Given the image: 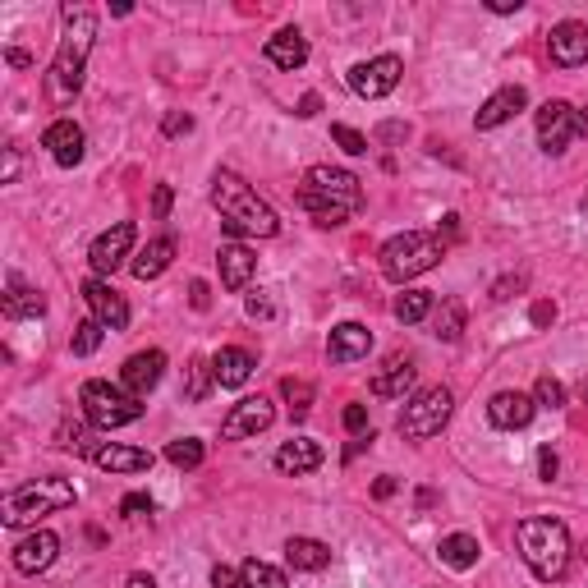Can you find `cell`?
<instances>
[{"mask_svg":"<svg viewBox=\"0 0 588 588\" xmlns=\"http://www.w3.org/2000/svg\"><path fill=\"white\" fill-rule=\"evenodd\" d=\"M60 19H65V42H60L56 60L46 69V97L56 106H69L83 88V69H88V51L92 37H97V14L88 5H65Z\"/></svg>","mask_w":588,"mask_h":588,"instance_id":"6da1fadb","label":"cell"},{"mask_svg":"<svg viewBox=\"0 0 588 588\" xmlns=\"http://www.w3.org/2000/svg\"><path fill=\"white\" fill-rule=\"evenodd\" d=\"M212 207L221 212L226 235H235V239H244V235L249 239H272V235H281V216L262 203L258 193L239 180L235 170H216L212 175Z\"/></svg>","mask_w":588,"mask_h":588,"instance_id":"7a4b0ae2","label":"cell"},{"mask_svg":"<svg viewBox=\"0 0 588 588\" xmlns=\"http://www.w3.org/2000/svg\"><path fill=\"white\" fill-rule=\"evenodd\" d=\"M515 543H520V556L543 584H556L570 570V529L561 520H552V515L520 520L515 524Z\"/></svg>","mask_w":588,"mask_h":588,"instance_id":"3957f363","label":"cell"},{"mask_svg":"<svg viewBox=\"0 0 588 588\" xmlns=\"http://www.w3.org/2000/svg\"><path fill=\"white\" fill-rule=\"evenodd\" d=\"M446 258V244H441V235H423V230H405V235L386 239L382 244V276L386 281H414V276L432 272L437 262Z\"/></svg>","mask_w":588,"mask_h":588,"instance_id":"277c9868","label":"cell"},{"mask_svg":"<svg viewBox=\"0 0 588 588\" xmlns=\"http://www.w3.org/2000/svg\"><path fill=\"white\" fill-rule=\"evenodd\" d=\"M74 506V483L69 478H37V483L19 487L5 497V524L10 529H28V524L56 515V510Z\"/></svg>","mask_w":588,"mask_h":588,"instance_id":"5b68a950","label":"cell"},{"mask_svg":"<svg viewBox=\"0 0 588 588\" xmlns=\"http://www.w3.org/2000/svg\"><path fill=\"white\" fill-rule=\"evenodd\" d=\"M79 400H83V414H88V423H92V428H102V432L129 428V423L143 419V405H138V396H129V391H120V386H111V382H83Z\"/></svg>","mask_w":588,"mask_h":588,"instance_id":"8992f818","label":"cell"},{"mask_svg":"<svg viewBox=\"0 0 588 588\" xmlns=\"http://www.w3.org/2000/svg\"><path fill=\"white\" fill-rule=\"evenodd\" d=\"M451 409H455L451 391H446V386H428V391H419V396L405 405V414H400V437H409V441L437 437V432L451 423Z\"/></svg>","mask_w":588,"mask_h":588,"instance_id":"52a82bcc","label":"cell"},{"mask_svg":"<svg viewBox=\"0 0 588 588\" xmlns=\"http://www.w3.org/2000/svg\"><path fill=\"white\" fill-rule=\"evenodd\" d=\"M584 129H588V120L570 102H543L538 106V143H543V152H552V157L556 152H566Z\"/></svg>","mask_w":588,"mask_h":588,"instance_id":"ba28073f","label":"cell"},{"mask_svg":"<svg viewBox=\"0 0 588 588\" xmlns=\"http://www.w3.org/2000/svg\"><path fill=\"white\" fill-rule=\"evenodd\" d=\"M400 74H405V60L400 56H373L350 69V88L359 92L363 102H377V97L400 88Z\"/></svg>","mask_w":588,"mask_h":588,"instance_id":"9c48e42d","label":"cell"},{"mask_svg":"<svg viewBox=\"0 0 588 588\" xmlns=\"http://www.w3.org/2000/svg\"><path fill=\"white\" fill-rule=\"evenodd\" d=\"M134 221H115L111 230H102V235L92 239V249H88V262H92V272L97 276H111L115 267H125L129 253H134Z\"/></svg>","mask_w":588,"mask_h":588,"instance_id":"30bf717a","label":"cell"},{"mask_svg":"<svg viewBox=\"0 0 588 588\" xmlns=\"http://www.w3.org/2000/svg\"><path fill=\"white\" fill-rule=\"evenodd\" d=\"M276 423V405L267 396H244L235 409L226 414L221 423V441H244V437H258Z\"/></svg>","mask_w":588,"mask_h":588,"instance_id":"8fae6325","label":"cell"},{"mask_svg":"<svg viewBox=\"0 0 588 588\" xmlns=\"http://www.w3.org/2000/svg\"><path fill=\"white\" fill-rule=\"evenodd\" d=\"M304 189L322 193V198H331V203H340V207H350V212H359V207H363V184L354 180L350 170H340V166H313L304 175Z\"/></svg>","mask_w":588,"mask_h":588,"instance_id":"7c38bea8","label":"cell"},{"mask_svg":"<svg viewBox=\"0 0 588 588\" xmlns=\"http://www.w3.org/2000/svg\"><path fill=\"white\" fill-rule=\"evenodd\" d=\"M83 299H88L92 317H97L106 331H125L129 327V304L120 299V290H115L111 281H102V276L83 281Z\"/></svg>","mask_w":588,"mask_h":588,"instance_id":"4fadbf2b","label":"cell"},{"mask_svg":"<svg viewBox=\"0 0 588 588\" xmlns=\"http://www.w3.org/2000/svg\"><path fill=\"white\" fill-rule=\"evenodd\" d=\"M547 56H552V65H561V69L584 65L588 60V23H579V19L556 23L552 37H547Z\"/></svg>","mask_w":588,"mask_h":588,"instance_id":"5bb4252c","label":"cell"},{"mask_svg":"<svg viewBox=\"0 0 588 588\" xmlns=\"http://www.w3.org/2000/svg\"><path fill=\"white\" fill-rule=\"evenodd\" d=\"M56 556H60V538L51 529H37L14 547V570H19V575H42Z\"/></svg>","mask_w":588,"mask_h":588,"instance_id":"9a60e30c","label":"cell"},{"mask_svg":"<svg viewBox=\"0 0 588 588\" xmlns=\"http://www.w3.org/2000/svg\"><path fill=\"white\" fill-rule=\"evenodd\" d=\"M161 373H166V354L143 350V354H134V359H125V368H120V386H125L129 396L143 400L147 391L161 382Z\"/></svg>","mask_w":588,"mask_h":588,"instance_id":"2e32d148","label":"cell"},{"mask_svg":"<svg viewBox=\"0 0 588 588\" xmlns=\"http://www.w3.org/2000/svg\"><path fill=\"white\" fill-rule=\"evenodd\" d=\"M524 106H529V92H524L520 83H510V88H497L483 106H478L474 129H497V125H506V120H515Z\"/></svg>","mask_w":588,"mask_h":588,"instance_id":"e0dca14e","label":"cell"},{"mask_svg":"<svg viewBox=\"0 0 588 588\" xmlns=\"http://www.w3.org/2000/svg\"><path fill=\"white\" fill-rule=\"evenodd\" d=\"M42 147H51L56 166L74 170V166L83 161V147H88V138H83V129L74 125V120H56V125L42 134Z\"/></svg>","mask_w":588,"mask_h":588,"instance_id":"ac0fdd59","label":"cell"},{"mask_svg":"<svg viewBox=\"0 0 588 588\" xmlns=\"http://www.w3.org/2000/svg\"><path fill=\"white\" fill-rule=\"evenodd\" d=\"M533 396H524V391H497V396L487 400V419L497 423V428L515 432V428H529L533 419Z\"/></svg>","mask_w":588,"mask_h":588,"instance_id":"d6986e66","label":"cell"},{"mask_svg":"<svg viewBox=\"0 0 588 588\" xmlns=\"http://www.w3.org/2000/svg\"><path fill=\"white\" fill-rule=\"evenodd\" d=\"M373 350V331L359 327V322H340L327 340V359L331 363H354V359H368Z\"/></svg>","mask_w":588,"mask_h":588,"instance_id":"ffe728a7","label":"cell"},{"mask_svg":"<svg viewBox=\"0 0 588 588\" xmlns=\"http://www.w3.org/2000/svg\"><path fill=\"white\" fill-rule=\"evenodd\" d=\"M92 464H97V469H106V474H143V469H152V451H138V446L106 441V446H97Z\"/></svg>","mask_w":588,"mask_h":588,"instance_id":"44dd1931","label":"cell"},{"mask_svg":"<svg viewBox=\"0 0 588 588\" xmlns=\"http://www.w3.org/2000/svg\"><path fill=\"white\" fill-rule=\"evenodd\" d=\"M216 267H221V285L226 290H244V285L253 281V272H258V258H253L244 244H221V253H216Z\"/></svg>","mask_w":588,"mask_h":588,"instance_id":"7402d4cb","label":"cell"},{"mask_svg":"<svg viewBox=\"0 0 588 588\" xmlns=\"http://www.w3.org/2000/svg\"><path fill=\"white\" fill-rule=\"evenodd\" d=\"M253 368H258V359H253L249 350H239V345H226V350H216L212 354V377L216 386H244L253 377Z\"/></svg>","mask_w":588,"mask_h":588,"instance_id":"603a6c76","label":"cell"},{"mask_svg":"<svg viewBox=\"0 0 588 588\" xmlns=\"http://www.w3.org/2000/svg\"><path fill=\"white\" fill-rule=\"evenodd\" d=\"M322 460H327V455H322V446H317L313 437H294L276 451V469H281V474H294V478L322 469Z\"/></svg>","mask_w":588,"mask_h":588,"instance_id":"cb8c5ba5","label":"cell"},{"mask_svg":"<svg viewBox=\"0 0 588 588\" xmlns=\"http://www.w3.org/2000/svg\"><path fill=\"white\" fill-rule=\"evenodd\" d=\"M262 56L272 60L276 69H299V65L308 60V37L299 33V28H281L276 37H267Z\"/></svg>","mask_w":588,"mask_h":588,"instance_id":"d4e9b609","label":"cell"},{"mask_svg":"<svg viewBox=\"0 0 588 588\" xmlns=\"http://www.w3.org/2000/svg\"><path fill=\"white\" fill-rule=\"evenodd\" d=\"M170 262H175V239L170 235H157L147 249L134 253V262H129V272L138 276V281H157L161 272H166Z\"/></svg>","mask_w":588,"mask_h":588,"instance_id":"484cf974","label":"cell"},{"mask_svg":"<svg viewBox=\"0 0 588 588\" xmlns=\"http://www.w3.org/2000/svg\"><path fill=\"white\" fill-rule=\"evenodd\" d=\"M409 386H414V363H409V359H391L382 373L373 377V396H382V400H405Z\"/></svg>","mask_w":588,"mask_h":588,"instance_id":"4316f807","label":"cell"},{"mask_svg":"<svg viewBox=\"0 0 588 588\" xmlns=\"http://www.w3.org/2000/svg\"><path fill=\"white\" fill-rule=\"evenodd\" d=\"M285 561H290L294 570H327L331 547L317 543V538H290V543H285Z\"/></svg>","mask_w":588,"mask_h":588,"instance_id":"83f0119b","label":"cell"},{"mask_svg":"<svg viewBox=\"0 0 588 588\" xmlns=\"http://www.w3.org/2000/svg\"><path fill=\"white\" fill-rule=\"evenodd\" d=\"M46 313V299L37 290H28V285L19 281V276L10 272V294H5V317L10 322H23V317H42Z\"/></svg>","mask_w":588,"mask_h":588,"instance_id":"f1b7e54d","label":"cell"},{"mask_svg":"<svg viewBox=\"0 0 588 588\" xmlns=\"http://www.w3.org/2000/svg\"><path fill=\"white\" fill-rule=\"evenodd\" d=\"M294 198H299V207H304L308 216H313L317 226H345V221H350V207H340V203H331V198H322V193H313V189H299L294 193Z\"/></svg>","mask_w":588,"mask_h":588,"instance_id":"f546056e","label":"cell"},{"mask_svg":"<svg viewBox=\"0 0 588 588\" xmlns=\"http://www.w3.org/2000/svg\"><path fill=\"white\" fill-rule=\"evenodd\" d=\"M437 552H441V561H446L451 570H474L483 547H478L474 533H451V538H441Z\"/></svg>","mask_w":588,"mask_h":588,"instance_id":"4dcf8cb0","label":"cell"},{"mask_svg":"<svg viewBox=\"0 0 588 588\" xmlns=\"http://www.w3.org/2000/svg\"><path fill=\"white\" fill-rule=\"evenodd\" d=\"M432 336L446 340V345L464 336V304L460 299H441V308H432Z\"/></svg>","mask_w":588,"mask_h":588,"instance_id":"1f68e13d","label":"cell"},{"mask_svg":"<svg viewBox=\"0 0 588 588\" xmlns=\"http://www.w3.org/2000/svg\"><path fill=\"white\" fill-rule=\"evenodd\" d=\"M437 308V299H432V290H405L396 299V317L405 322V327H414V322H423V317Z\"/></svg>","mask_w":588,"mask_h":588,"instance_id":"d6a6232c","label":"cell"},{"mask_svg":"<svg viewBox=\"0 0 588 588\" xmlns=\"http://www.w3.org/2000/svg\"><path fill=\"white\" fill-rule=\"evenodd\" d=\"M102 336H106V327L97 322V317H88V322H79V327H74V336H69V350L79 354V359H88V354H97Z\"/></svg>","mask_w":588,"mask_h":588,"instance_id":"836d02e7","label":"cell"},{"mask_svg":"<svg viewBox=\"0 0 588 588\" xmlns=\"http://www.w3.org/2000/svg\"><path fill=\"white\" fill-rule=\"evenodd\" d=\"M203 441L198 437H180V441H170L166 446V460L175 464V469H198V464H203Z\"/></svg>","mask_w":588,"mask_h":588,"instance_id":"e575fe53","label":"cell"},{"mask_svg":"<svg viewBox=\"0 0 588 588\" xmlns=\"http://www.w3.org/2000/svg\"><path fill=\"white\" fill-rule=\"evenodd\" d=\"M244 584H249V588H290L281 570L267 566V561H258V556H249V561H244Z\"/></svg>","mask_w":588,"mask_h":588,"instance_id":"d590c367","label":"cell"},{"mask_svg":"<svg viewBox=\"0 0 588 588\" xmlns=\"http://www.w3.org/2000/svg\"><path fill=\"white\" fill-rule=\"evenodd\" d=\"M281 391H285V400H290V414H294V419H304L308 409H313V386H308V382H294V377H285Z\"/></svg>","mask_w":588,"mask_h":588,"instance_id":"8d00e7d4","label":"cell"},{"mask_svg":"<svg viewBox=\"0 0 588 588\" xmlns=\"http://www.w3.org/2000/svg\"><path fill=\"white\" fill-rule=\"evenodd\" d=\"M533 405L561 409V405H566V386L556 382V377H538V386H533Z\"/></svg>","mask_w":588,"mask_h":588,"instance_id":"74e56055","label":"cell"},{"mask_svg":"<svg viewBox=\"0 0 588 588\" xmlns=\"http://www.w3.org/2000/svg\"><path fill=\"white\" fill-rule=\"evenodd\" d=\"M212 363H193V373H189V400H207V391H212Z\"/></svg>","mask_w":588,"mask_h":588,"instance_id":"f35d334b","label":"cell"},{"mask_svg":"<svg viewBox=\"0 0 588 588\" xmlns=\"http://www.w3.org/2000/svg\"><path fill=\"white\" fill-rule=\"evenodd\" d=\"M60 446H65V451H79V455H97V446L88 441V432H83L79 423H65V428H60Z\"/></svg>","mask_w":588,"mask_h":588,"instance_id":"ab89813d","label":"cell"},{"mask_svg":"<svg viewBox=\"0 0 588 588\" xmlns=\"http://www.w3.org/2000/svg\"><path fill=\"white\" fill-rule=\"evenodd\" d=\"M331 138H336L350 157H363V152H368V138H363L359 129H350V125H331Z\"/></svg>","mask_w":588,"mask_h":588,"instance_id":"60d3db41","label":"cell"},{"mask_svg":"<svg viewBox=\"0 0 588 588\" xmlns=\"http://www.w3.org/2000/svg\"><path fill=\"white\" fill-rule=\"evenodd\" d=\"M212 588H249V584H244V570H235V566H212Z\"/></svg>","mask_w":588,"mask_h":588,"instance_id":"b9f144b4","label":"cell"},{"mask_svg":"<svg viewBox=\"0 0 588 588\" xmlns=\"http://www.w3.org/2000/svg\"><path fill=\"white\" fill-rule=\"evenodd\" d=\"M193 129V115H184V111H170L166 120H161V134L166 138H180V134H189Z\"/></svg>","mask_w":588,"mask_h":588,"instance_id":"7bdbcfd3","label":"cell"},{"mask_svg":"<svg viewBox=\"0 0 588 588\" xmlns=\"http://www.w3.org/2000/svg\"><path fill=\"white\" fill-rule=\"evenodd\" d=\"M345 428H350L354 437H368V432H373V428H368V409H363V405H345Z\"/></svg>","mask_w":588,"mask_h":588,"instance_id":"ee69618b","label":"cell"},{"mask_svg":"<svg viewBox=\"0 0 588 588\" xmlns=\"http://www.w3.org/2000/svg\"><path fill=\"white\" fill-rule=\"evenodd\" d=\"M120 515H152V497H147V492H129V497L120 501Z\"/></svg>","mask_w":588,"mask_h":588,"instance_id":"f6af8a7d","label":"cell"},{"mask_svg":"<svg viewBox=\"0 0 588 588\" xmlns=\"http://www.w3.org/2000/svg\"><path fill=\"white\" fill-rule=\"evenodd\" d=\"M244 308H249V317H262V322H267V317H276V304L272 299H267V294H249V299H244Z\"/></svg>","mask_w":588,"mask_h":588,"instance_id":"bcb514c9","label":"cell"},{"mask_svg":"<svg viewBox=\"0 0 588 588\" xmlns=\"http://www.w3.org/2000/svg\"><path fill=\"white\" fill-rule=\"evenodd\" d=\"M170 198H175L170 184H157V193H152V216H157V221H166L170 216Z\"/></svg>","mask_w":588,"mask_h":588,"instance_id":"7dc6e473","label":"cell"},{"mask_svg":"<svg viewBox=\"0 0 588 588\" xmlns=\"http://www.w3.org/2000/svg\"><path fill=\"white\" fill-rule=\"evenodd\" d=\"M189 304L198 308V313H207V308H212V290H207V281H193L189 285Z\"/></svg>","mask_w":588,"mask_h":588,"instance_id":"c3c4849f","label":"cell"},{"mask_svg":"<svg viewBox=\"0 0 588 588\" xmlns=\"http://www.w3.org/2000/svg\"><path fill=\"white\" fill-rule=\"evenodd\" d=\"M552 322H556V304H547V299L533 304V327H552Z\"/></svg>","mask_w":588,"mask_h":588,"instance_id":"681fc988","label":"cell"},{"mask_svg":"<svg viewBox=\"0 0 588 588\" xmlns=\"http://www.w3.org/2000/svg\"><path fill=\"white\" fill-rule=\"evenodd\" d=\"M510 290H524V276H506L492 285V299H510Z\"/></svg>","mask_w":588,"mask_h":588,"instance_id":"f907efd6","label":"cell"},{"mask_svg":"<svg viewBox=\"0 0 588 588\" xmlns=\"http://www.w3.org/2000/svg\"><path fill=\"white\" fill-rule=\"evenodd\" d=\"M317 111H322V97H317V92H304V97H299V111H294V115H304V120H308V115H317Z\"/></svg>","mask_w":588,"mask_h":588,"instance_id":"816d5d0a","label":"cell"},{"mask_svg":"<svg viewBox=\"0 0 588 588\" xmlns=\"http://www.w3.org/2000/svg\"><path fill=\"white\" fill-rule=\"evenodd\" d=\"M14 175H19V152L10 147V152H5V170H0V180L14 184Z\"/></svg>","mask_w":588,"mask_h":588,"instance_id":"f5cc1de1","label":"cell"},{"mask_svg":"<svg viewBox=\"0 0 588 588\" xmlns=\"http://www.w3.org/2000/svg\"><path fill=\"white\" fill-rule=\"evenodd\" d=\"M538 469H543V478H547V483H552V478H556V455L547 451V446H543V451H538Z\"/></svg>","mask_w":588,"mask_h":588,"instance_id":"db71d44e","label":"cell"},{"mask_svg":"<svg viewBox=\"0 0 588 588\" xmlns=\"http://www.w3.org/2000/svg\"><path fill=\"white\" fill-rule=\"evenodd\" d=\"M373 497H377V501L396 497V478H377V483H373Z\"/></svg>","mask_w":588,"mask_h":588,"instance_id":"11a10c76","label":"cell"},{"mask_svg":"<svg viewBox=\"0 0 588 588\" xmlns=\"http://www.w3.org/2000/svg\"><path fill=\"white\" fill-rule=\"evenodd\" d=\"M520 5H524V0H487V10H492V14H515Z\"/></svg>","mask_w":588,"mask_h":588,"instance_id":"9f6ffc18","label":"cell"},{"mask_svg":"<svg viewBox=\"0 0 588 588\" xmlns=\"http://www.w3.org/2000/svg\"><path fill=\"white\" fill-rule=\"evenodd\" d=\"M125 588H157V579H152V575H129Z\"/></svg>","mask_w":588,"mask_h":588,"instance_id":"6f0895ef","label":"cell"},{"mask_svg":"<svg viewBox=\"0 0 588 588\" xmlns=\"http://www.w3.org/2000/svg\"><path fill=\"white\" fill-rule=\"evenodd\" d=\"M584 400H588V382H584Z\"/></svg>","mask_w":588,"mask_h":588,"instance_id":"680465c9","label":"cell"},{"mask_svg":"<svg viewBox=\"0 0 588 588\" xmlns=\"http://www.w3.org/2000/svg\"><path fill=\"white\" fill-rule=\"evenodd\" d=\"M584 212H588V198H584Z\"/></svg>","mask_w":588,"mask_h":588,"instance_id":"91938a15","label":"cell"}]
</instances>
